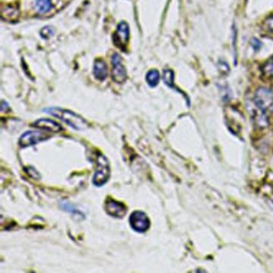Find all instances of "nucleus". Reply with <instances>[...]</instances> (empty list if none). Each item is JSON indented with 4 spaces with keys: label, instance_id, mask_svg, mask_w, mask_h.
I'll return each instance as SVG.
<instances>
[{
    "label": "nucleus",
    "instance_id": "1",
    "mask_svg": "<svg viewBox=\"0 0 273 273\" xmlns=\"http://www.w3.org/2000/svg\"><path fill=\"white\" fill-rule=\"evenodd\" d=\"M44 112L56 117L58 119H61L66 123H68L69 126L73 127L74 129L78 131H83L89 127V124L83 117H80L79 115L76 114L72 111L66 110L60 108H51L45 109Z\"/></svg>",
    "mask_w": 273,
    "mask_h": 273
},
{
    "label": "nucleus",
    "instance_id": "2",
    "mask_svg": "<svg viewBox=\"0 0 273 273\" xmlns=\"http://www.w3.org/2000/svg\"><path fill=\"white\" fill-rule=\"evenodd\" d=\"M110 176V166L106 157L101 153L96 156V172L94 175L92 182L96 186H102L106 184Z\"/></svg>",
    "mask_w": 273,
    "mask_h": 273
},
{
    "label": "nucleus",
    "instance_id": "3",
    "mask_svg": "<svg viewBox=\"0 0 273 273\" xmlns=\"http://www.w3.org/2000/svg\"><path fill=\"white\" fill-rule=\"evenodd\" d=\"M255 104L261 111L270 110L273 107V93L270 90L261 87L256 91L254 97Z\"/></svg>",
    "mask_w": 273,
    "mask_h": 273
},
{
    "label": "nucleus",
    "instance_id": "4",
    "mask_svg": "<svg viewBox=\"0 0 273 273\" xmlns=\"http://www.w3.org/2000/svg\"><path fill=\"white\" fill-rule=\"evenodd\" d=\"M129 224L133 230L137 233H143L149 230L150 220L144 212L136 211L130 216Z\"/></svg>",
    "mask_w": 273,
    "mask_h": 273
},
{
    "label": "nucleus",
    "instance_id": "5",
    "mask_svg": "<svg viewBox=\"0 0 273 273\" xmlns=\"http://www.w3.org/2000/svg\"><path fill=\"white\" fill-rule=\"evenodd\" d=\"M112 65H113L112 77L113 80L117 83H124L127 79V72L123 65L122 58L119 54H113L112 57Z\"/></svg>",
    "mask_w": 273,
    "mask_h": 273
},
{
    "label": "nucleus",
    "instance_id": "6",
    "mask_svg": "<svg viewBox=\"0 0 273 273\" xmlns=\"http://www.w3.org/2000/svg\"><path fill=\"white\" fill-rule=\"evenodd\" d=\"M129 41V26L123 21L117 27V32L114 35V43L121 50L124 51Z\"/></svg>",
    "mask_w": 273,
    "mask_h": 273
},
{
    "label": "nucleus",
    "instance_id": "7",
    "mask_svg": "<svg viewBox=\"0 0 273 273\" xmlns=\"http://www.w3.org/2000/svg\"><path fill=\"white\" fill-rule=\"evenodd\" d=\"M104 208L109 216L115 218H123L127 212V207L123 203L112 198L107 199Z\"/></svg>",
    "mask_w": 273,
    "mask_h": 273
},
{
    "label": "nucleus",
    "instance_id": "8",
    "mask_svg": "<svg viewBox=\"0 0 273 273\" xmlns=\"http://www.w3.org/2000/svg\"><path fill=\"white\" fill-rule=\"evenodd\" d=\"M45 134L39 131H28L24 132L19 138V145L21 147H29L36 145L47 139Z\"/></svg>",
    "mask_w": 273,
    "mask_h": 273
},
{
    "label": "nucleus",
    "instance_id": "9",
    "mask_svg": "<svg viewBox=\"0 0 273 273\" xmlns=\"http://www.w3.org/2000/svg\"><path fill=\"white\" fill-rule=\"evenodd\" d=\"M32 125H33V127H37L39 129L50 131V132H55V133L60 132L63 130L61 126L59 123L48 119H38Z\"/></svg>",
    "mask_w": 273,
    "mask_h": 273
},
{
    "label": "nucleus",
    "instance_id": "10",
    "mask_svg": "<svg viewBox=\"0 0 273 273\" xmlns=\"http://www.w3.org/2000/svg\"><path fill=\"white\" fill-rule=\"evenodd\" d=\"M94 76L99 80H104L108 77V68L104 60H95L93 68Z\"/></svg>",
    "mask_w": 273,
    "mask_h": 273
},
{
    "label": "nucleus",
    "instance_id": "11",
    "mask_svg": "<svg viewBox=\"0 0 273 273\" xmlns=\"http://www.w3.org/2000/svg\"><path fill=\"white\" fill-rule=\"evenodd\" d=\"M159 78H160V76L159 72L156 69L149 71L146 76L147 83L152 87H156L159 83Z\"/></svg>",
    "mask_w": 273,
    "mask_h": 273
},
{
    "label": "nucleus",
    "instance_id": "12",
    "mask_svg": "<svg viewBox=\"0 0 273 273\" xmlns=\"http://www.w3.org/2000/svg\"><path fill=\"white\" fill-rule=\"evenodd\" d=\"M36 7L41 14L49 12L52 8L51 0H36Z\"/></svg>",
    "mask_w": 273,
    "mask_h": 273
},
{
    "label": "nucleus",
    "instance_id": "13",
    "mask_svg": "<svg viewBox=\"0 0 273 273\" xmlns=\"http://www.w3.org/2000/svg\"><path fill=\"white\" fill-rule=\"evenodd\" d=\"M262 73L268 78H273V58L269 59L262 67Z\"/></svg>",
    "mask_w": 273,
    "mask_h": 273
},
{
    "label": "nucleus",
    "instance_id": "14",
    "mask_svg": "<svg viewBox=\"0 0 273 273\" xmlns=\"http://www.w3.org/2000/svg\"><path fill=\"white\" fill-rule=\"evenodd\" d=\"M163 81L168 87H172L174 86V73L172 70L164 71L163 76Z\"/></svg>",
    "mask_w": 273,
    "mask_h": 273
},
{
    "label": "nucleus",
    "instance_id": "15",
    "mask_svg": "<svg viewBox=\"0 0 273 273\" xmlns=\"http://www.w3.org/2000/svg\"><path fill=\"white\" fill-rule=\"evenodd\" d=\"M54 35H55L54 28H51V27H48V26L42 28V30L40 31V36H42V38L46 39L51 38Z\"/></svg>",
    "mask_w": 273,
    "mask_h": 273
},
{
    "label": "nucleus",
    "instance_id": "16",
    "mask_svg": "<svg viewBox=\"0 0 273 273\" xmlns=\"http://www.w3.org/2000/svg\"><path fill=\"white\" fill-rule=\"evenodd\" d=\"M62 208H64V210L65 211H68V212H72V213H77V215H81L83 216V214L81 213L79 211L75 208L74 206H72L71 203H61Z\"/></svg>",
    "mask_w": 273,
    "mask_h": 273
},
{
    "label": "nucleus",
    "instance_id": "17",
    "mask_svg": "<svg viewBox=\"0 0 273 273\" xmlns=\"http://www.w3.org/2000/svg\"><path fill=\"white\" fill-rule=\"evenodd\" d=\"M266 27H267L268 30L269 32H271L273 33V15H272L271 17L269 18L266 21Z\"/></svg>",
    "mask_w": 273,
    "mask_h": 273
}]
</instances>
